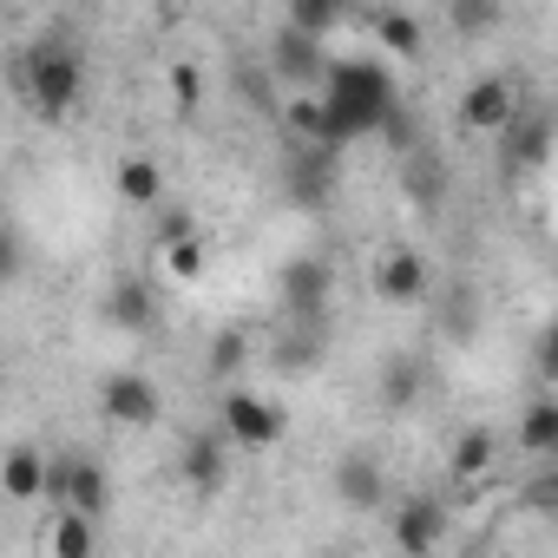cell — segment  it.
Listing matches in <instances>:
<instances>
[{"label":"cell","mask_w":558,"mask_h":558,"mask_svg":"<svg viewBox=\"0 0 558 558\" xmlns=\"http://www.w3.org/2000/svg\"><path fill=\"white\" fill-rule=\"evenodd\" d=\"M375 395H381V408H395V414L421 408V395H427V362H421L414 349H395V355L375 368Z\"/></svg>","instance_id":"obj_15"},{"label":"cell","mask_w":558,"mask_h":558,"mask_svg":"<svg viewBox=\"0 0 558 558\" xmlns=\"http://www.w3.org/2000/svg\"><path fill=\"white\" fill-rule=\"evenodd\" d=\"M329 480H336V499H342L349 512H381V506H388V473H381V460L362 453V447L342 453Z\"/></svg>","instance_id":"obj_13"},{"label":"cell","mask_w":558,"mask_h":558,"mask_svg":"<svg viewBox=\"0 0 558 558\" xmlns=\"http://www.w3.org/2000/svg\"><path fill=\"white\" fill-rule=\"evenodd\" d=\"M375 290H381V303L414 310V303L434 296V269H427V256H421L414 243H395V250H381V263H375Z\"/></svg>","instance_id":"obj_11"},{"label":"cell","mask_w":558,"mask_h":558,"mask_svg":"<svg viewBox=\"0 0 558 558\" xmlns=\"http://www.w3.org/2000/svg\"><path fill=\"white\" fill-rule=\"evenodd\" d=\"M171 86H178V99H184V106L197 99V73H191V66H178V80H171Z\"/></svg>","instance_id":"obj_33"},{"label":"cell","mask_w":558,"mask_h":558,"mask_svg":"<svg viewBox=\"0 0 558 558\" xmlns=\"http://www.w3.org/2000/svg\"><path fill=\"white\" fill-rule=\"evenodd\" d=\"M165 269L178 276V283H197V276H204V236H197V243H178V250L165 256Z\"/></svg>","instance_id":"obj_30"},{"label":"cell","mask_w":558,"mask_h":558,"mask_svg":"<svg viewBox=\"0 0 558 558\" xmlns=\"http://www.w3.org/2000/svg\"><path fill=\"white\" fill-rule=\"evenodd\" d=\"M447 21H453V34H493L499 27V8H493V0H453V8H447Z\"/></svg>","instance_id":"obj_29"},{"label":"cell","mask_w":558,"mask_h":558,"mask_svg":"<svg viewBox=\"0 0 558 558\" xmlns=\"http://www.w3.org/2000/svg\"><path fill=\"white\" fill-rule=\"evenodd\" d=\"M178 243H197V217H191L184 204H165V210L151 217V250H158V256H171Z\"/></svg>","instance_id":"obj_27"},{"label":"cell","mask_w":558,"mask_h":558,"mask_svg":"<svg viewBox=\"0 0 558 558\" xmlns=\"http://www.w3.org/2000/svg\"><path fill=\"white\" fill-rule=\"evenodd\" d=\"M440 538H447V499L440 493H408L395 506V551L401 558H434Z\"/></svg>","instance_id":"obj_10"},{"label":"cell","mask_w":558,"mask_h":558,"mask_svg":"<svg viewBox=\"0 0 558 558\" xmlns=\"http://www.w3.org/2000/svg\"><path fill=\"white\" fill-rule=\"evenodd\" d=\"M250 355H256V342H250L243 329H217V336H210V349H204V375H210V381H223V388H236V375L250 368Z\"/></svg>","instance_id":"obj_23"},{"label":"cell","mask_w":558,"mask_h":558,"mask_svg":"<svg viewBox=\"0 0 558 558\" xmlns=\"http://www.w3.org/2000/svg\"><path fill=\"white\" fill-rule=\"evenodd\" d=\"M499 138H506V165H512V171H538V165H551V138H558V125H551V112L525 106Z\"/></svg>","instance_id":"obj_14"},{"label":"cell","mask_w":558,"mask_h":558,"mask_svg":"<svg viewBox=\"0 0 558 558\" xmlns=\"http://www.w3.org/2000/svg\"><path fill=\"white\" fill-rule=\"evenodd\" d=\"M283 27H296V34L323 40V34H336V27H342V8H336V0H296Z\"/></svg>","instance_id":"obj_28"},{"label":"cell","mask_w":558,"mask_h":558,"mask_svg":"<svg viewBox=\"0 0 558 558\" xmlns=\"http://www.w3.org/2000/svg\"><path fill=\"white\" fill-rule=\"evenodd\" d=\"M269 73L283 80V86H296V93H323L329 86V73H336V60L323 53V40H310V34H296V27H283L269 40Z\"/></svg>","instance_id":"obj_8"},{"label":"cell","mask_w":558,"mask_h":558,"mask_svg":"<svg viewBox=\"0 0 558 558\" xmlns=\"http://www.w3.org/2000/svg\"><path fill=\"white\" fill-rule=\"evenodd\" d=\"M283 125H290L296 151H342V132H336V119H329L323 93H296V99L283 106Z\"/></svg>","instance_id":"obj_16"},{"label":"cell","mask_w":558,"mask_h":558,"mask_svg":"<svg viewBox=\"0 0 558 558\" xmlns=\"http://www.w3.org/2000/svg\"><path fill=\"white\" fill-rule=\"evenodd\" d=\"M323 349H329V342H323V329H303V323H290L283 336L269 342V362L283 368V375H310V368H323Z\"/></svg>","instance_id":"obj_22"},{"label":"cell","mask_w":558,"mask_h":558,"mask_svg":"<svg viewBox=\"0 0 558 558\" xmlns=\"http://www.w3.org/2000/svg\"><path fill=\"white\" fill-rule=\"evenodd\" d=\"M329 191H336V151H296L290 158V197L296 204H329Z\"/></svg>","instance_id":"obj_21"},{"label":"cell","mask_w":558,"mask_h":558,"mask_svg":"<svg viewBox=\"0 0 558 558\" xmlns=\"http://www.w3.org/2000/svg\"><path fill=\"white\" fill-rule=\"evenodd\" d=\"M178 480H184V493H197V499H210V493L230 486V434H223L217 421L184 434V447H178Z\"/></svg>","instance_id":"obj_7"},{"label":"cell","mask_w":558,"mask_h":558,"mask_svg":"<svg viewBox=\"0 0 558 558\" xmlns=\"http://www.w3.org/2000/svg\"><path fill=\"white\" fill-rule=\"evenodd\" d=\"M532 362H538V375L558 388V316L545 323V336H538V349H532Z\"/></svg>","instance_id":"obj_31"},{"label":"cell","mask_w":558,"mask_h":558,"mask_svg":"<svg viewBox=\"0 0 558 558\" xmlns=\"http://www.w3.org/2000/svg\"><path fill=\"white\" fill-rule=\"evenodd\" d=\"M0 269H8V283H14L21 269H27V250H21V223H8V230H0Z\"/></svg>","instance_id":"obj_32"},{"label":"cell","mask_w":558,"mask_h":558,"mask_svg":"<svg viewBox=\"0 0 558 558\" xmlns=\"http://www.w3.org/2000/svg\"><path fill=\"white\" fill-rule=\"evenodd\" d=\"M21 86H27L34 112H47V119H66V112L80 106L86 60H80L66 40H40L34 53H21Z\"/></svg>","instance_id":"obj_2"},{"label":"cell","mask_w":558,"mask_h":558,"mask_svg":"<svg viewBox=\"0 0 558 558\" xmlns=\"http://www.w3.org/2000/svg\"><path fill=\"white\" fill-rule=\"evenodd\" d=\"M47 506L53 512H86V519H106L112 512V480L93 453H53V473H47Z\"/></svg>","instance_id":"obj_4"},{"label":"cell","mask_w":558,"mask_h":558,"mask_svg":"<svg viewBox=\"0 0 558 558\" xmlns=\"http://www.w3.org/2000/svg\"><path fill=\"white\" fill-rule=\"evenodd\" d=\"M99 414H106L112 427H125V434H145V427H158V421H165V395H158V381H145V375H132V368H119V375H106V381H99Z\"/></svg>","instance_id":"obj_6"},{"label":"cell","mask_w":558,"mask_h":558,"mask_svg":"<svg viewBox=\"0 0 558 558\" xmlns=\"http://www.w3.org/2000/svg\"><path fill=\"white\" fill-rule=\"evenodd\" d=\"M217 427L230 434V447L263 453V447H276V440L290 434V414H283V401H269V395L223 388V401H217Z\"/></svg>","instance_id":"obj_5"},{"label":"cell","mask_w":558,"mask_h":558,"mask_svg":"<svg viewBox=\"0 0 558 558\" xmlns=\"http://www.w3.org/2000/svg\"><path fill=\"white\" fill-rule=\"evenodd\" d=\"M112 184H119V204H132V210H165V171H158L151 151H125Z\"/></svg>","instance_id":"obj_17"},{"label":"cell","mask_w":558,"mask_h":558,"mask_svg":"<svg viewBox=\"0 0 558 558\" xmlns=\"http://www.w3.org/2000/svg\"><path fill=\"white\" fill-rule=\"evenodd\" d=\"M47 551H53V558H93V551H99V519H86V512H53Z\"/></svg>","instance_id":"obj_25"},{"label":"cell","mask_w":558,"mask_h":558,"mask_svg":"<svg viewBox=\"0 0 558 558\" xmlns=\"http://www.w3.org/2000/svg\"><path fill=\"white\" fill-rule=\"evenodd\" d=\"M329 296H336V263L329 256H290L283 269H276V303H283V323L323 329Z\"/></svg>","instance_id":"obj_3"},{"label":"cell","mask_w":558,"mask_h":558,"mask_svg":"<svg viewBox=\"0 0 558 558\" xmlns=\"http://www.w3.org/2000/svg\"><path fill=\"white\" fill-rule=\"evenodd\" d=\"M368 27H375V40H381L388 53H401V60H421V21H414V14H401V8H381Z\"/></svg>","instance_id":"obj_26"},{"label":"cell","mask_w":558,"mask_h":558,"mask_svg":"<svg viewBox=\"0 0 558 558\" xmlns=\"http://www.w3.org/2000/svg\"><path fill=\"white\" fill-rule=\"evenodd\" d=\"M401 184H408V197H414L421 210H440V204H447V165H440V151H434V145H414V151L401 158Z\"/></svg>","instance_id":"obj_18"},{"label":"cell","mask_w":558,"mask_h":558,"mask_svg":"<svg viewBox=\"0 0 558 558\" xmlns=\"http://www.w3.org/2000/svg\"><path fill=\"white\" fill-rule=\"evenodd\" d=\"M99 323H106L112 336H145V329L158 323V296H151L145 276H119V283L99 296Z\"/></svg>","instance_id":"obj_12"},{"label":"cell","mask_w":558,"mask_h":558,"mask_svg":"<svg viewBox=\"0 0 558 558\" xmlns=\"http://www.w3.org/2000/svg\"><path fill=\"white\" fill-rule=\"evenodd\" d=\"M512 440H519V453H532V460H551V453H558V395H538V401H525V408H519V427H512Z\"/></svg>","instance_id":"obj_19"},{"label":"cell","mask_w":558,"mask_h":558,"mask_svg":"<svg viewBox=\"0 0 558 558\" xmlns=\"http://www.w3.org/2000/svg\"><path fill=\"white\" fill-rule=\"evenodd\" d=\"M47 473H53V460L40 453V447H8V466H0V486H8V499H47Z\"/></svg>","instance_id":"obj_20"},{"label":"cell","mask_w":558,"mask_h":558,"mask_svg":"<svg viewBox=\"0 0 558 558\" xmlns=\"http://www.w3.org/2000/svg\"><path fill=\"white\" fill-rule=\"evenodd\" d=\"M323 106H329V119H336V132L349 145V138L388 132V119L401 112V93H395L381 60H336V73L323 86Z\"/></svg>","instance_id":"obj_1"},{"label":"cell","mask_w":558,"mask_h":558,"mask_svg":"<svg viewBox=\"0 0 558 558\" xmlns=\"http://www.w3.org/2000/svg\"><path fill=\"white\" fill-rule=\"evenodd\" d=\"M519 112H525V99H519V86L506 73H480L460 93V132H506Z\"/></svg>","instance_id":"obj_9"},{"label":"cell","mask_w":558,"mask_h":558,"mask_svg":"<svg viewBox=\"0 0 558 558\" xmlns=\"http://www.w3.org/2000/svg\"><path fill=\"white\" fill-rule=\"evenodd\" d=\"M493 453H499V440H493L486 427H466V434L453 440V453H447V473H453L460 486H480V480L493 473Z\"/></svg>","instance_id":"obj_24"}]
</instances>
